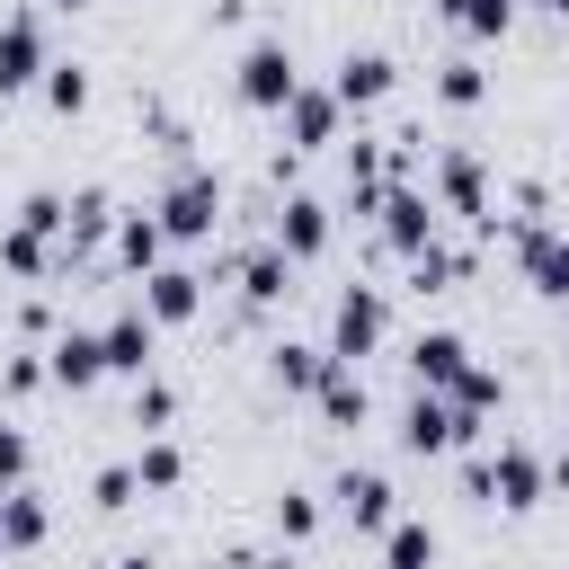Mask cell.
Returning <instances> with one entry per match:
<instances>
[{"label": "cell", "mask_w": 569, "mask_h": 569, "mask_svg": "<svg viewBox=\"0 0 569 569\" xmlns=\"http://www.w3.org/2000/svg\"><path fill=\"white\" fill-rule=\"evenodd\" d=\"M231 89H240V107H284L293 89H302V71H293V44L284 36H249L240 44V62H231Z\"/></svg>", "instance_id": "cell-1"}, {"label": "cell", "mask_w": 569, "mask_h": 569, "mask_svg": "<svg viewBox=\"0 0 569 569\" xmlns=\"http://www.w3.org/2000/svg\"><path fill=\"white\" fill-rule=\"evenodd\" d=\"M151 222H160L169 240H213V222H222V178H213V169H178V178L160 187Z\"/></svg>", "instance_id": "cell-2"}, {"label": "cell", "mask_w": 569, "mask_h": 569, "mask_svg": "<svg viewBox=\"0 0 569 569\" xmlns=\"http://www.w3.org/2000/svg\"><path fill=\"white\" fill-rule=\"evenodd\" d=\"M382 329H391V302H382V284H347V293H338V311H329V365H356V356H373V347H382Z\"/></svg>", "instance_id": "cell-3"}, {"label": "cell", "mask_w": 569, "mask_h": 569, "mask_svg": "<svg viewBox=\"0 0 569 569\" xmlns=\"http://www.w3.org/2000/svg\"><path fill=\"white\" fill-rule=\"evenodd\" d=\"M480 471H489V507H507V516H533L551 489V462L533 445H498V453H480Z\"/></svg>", "instance_id": "cell-4"}, {"label": "cell", "mask_w": 569, "mask_h": 569, "mask_svg": "<svg viewBox=\"0 0 569 569\" xmlns=\"http://www.w3.org/2000/svg\"><path fill=\"white\" fill-rule=\"evenodd\" d=\"M373 222H382V240L400 249V258H418L427 240H436V196L409 178V187H382V204H373Z\"/></svg>", "instance_id": "cell-5"}, {"label": "cell", "mask_w": 569, "mask_h": 569, "mask_svg": "<svg viewBox=\"0 0 569 569\" xmlns=\"http://www.w3.org/2000/svg\"><path fill=\"white\" fill-rule=\"evenodd\" d=\"M516 267H525L533 293L569 302V231H551V222H516Z\"/></svg>", "instance_id": "cell-6"}, {"label": "cell", "mask_w": 569, "mask_h": 569, "mask_svg": "<svg viewBox=\"0 0 569 569\" xmlns=\"http://www.w3.org/2000/svg\"><path fill=\"white\" fill-rule=\"evenodd\" d=\"M329 498H338V516H347L356 533H382V525L400 516V507H391V471H373V462H347Z\"/></svg>", "instance_id": "cell-7"}, {"label": "cell", "mask_w": 569, "mask_h": 569, "mask_svg": "<svg viewBox=\"0 0 569 569\" xmlns=\"http://www.w3.org/2000/svg\"><path fill=\"white\" fill-rule=\"evenodd\" d=\"M36 80H44V27H36V9H9L0 18V98H18Z\"/></svg>", "instance_id": "cell-8"}, {"label": "cell", "mask_w": 569, "mask_h": 569, "mask_svg": "<svg viewBox=\"0 0 569 569\" xmlns=\"http://www.w3.org/2000/svg\"><path fill=\"white\" fill-rule=\"evenodd\" d=\"M151 347H160V329H151V311H142V302H124V311L98 329L107 373H133V382H142V373H151Z\"/></svg>", "instance_id": "cell-9"}, {"label": "cell", "mask_w": 569, "mask_h": 569, "mask_svg": "<svg viewBox=\"0 0 569 569\" xmlns=\"http://www.w3.org/2000/svg\"><path fill=\"white\" fill-rule=\"evenodd\" d=\"M391 80H400V71H391V53H373V44H347V53H338V80H329V98H338V107H382V98H391Z\"/></svg>", "instance_id": "cell-10"}, {"label": "cell", "mask_w": 569, "mask_h": 569, "mask_svg": "<svg viewBox=\"0 0 569 569\" xmlns=\"http://www.w3.org/2000/svg\"><path fill=\"white\" fill-rule=\"evenodd\" d=\"M427 196H436V213H471V222H489V178H480L471 151H445L436 178H427Z\"/></svg>", "instance_id": "cell-11"}, {"label": "cell", "mask_w": 569, "mask_h": 569, "mask_svg": "<svg viewBox=\"0 0 569 569\" xmlns=\"http://www.w3.org/2000/svg\"><path fill=\"white\" fill-rule=\"evenodd\" d=\"M142 311H151V329L196 320V311H204V276H196V267H151V276H142Z\"/></svg>", "instance_id": "cell-12"}, {"label": "cell", "mask_w": 569, "mask_h": 569, "mask_svg": "<svg viewBox=\"0 0 569 569\" xmlns=\"http://www.w3.org/2000/svg\"><path fill=\"white\" fill-rule=\"evenodd\" d=\"M276 116H284V151H320V142H338V116H347V107H338L329 89H293Z\"/></svg>", "instance_id": "cell-13"}, {"label": "cell", "mask_w": 569, "mask_h": 569, "mask_svg": "<svg viewBox=\"0 0 569 569\" xmlns=\"http://www.w3.org/2000/svg\"><path fill=\"white\" fill-rule=\"evenodd\" d=\"M276 249H284L293 267H302V258H320V249H329V204L293 187V196L276 204Z\"/></svg>", "instance_id": "cell-14"}, {"label": "cell", "mask_w": 569, "mask_h": 569, "mask_svg": "<svg viewBox=\"0 0 569 569\" xmlns=\"http://www.w3.org/2000/svg\"><path fill=\"white\" fill-rule=\"evenodd\" d=\"M462 365H471L462 329H418V338H409V373H418V391H453Z\"/></svg>", "instance_id": "cell-15"}, {"label": "cell", "mask_w": 569, "mask_h": 569, "mask_svg": "<svg viewBox=\"0 0 569 569\" xmlns=\"http://www.w3.org/2000/svg\"><path fill=\"white\" fill-rule=\"evenodd\" d=\"M107 373V356H98V329H53V347H44V382H62V391H89Z\"/></svg>", "instance_id": "cell-16"}, {"label": "cell", "mask_w": 569, "mask_h": 569, "mask_svg": "<svg viewBox=\"0 0 569 569\" xmlns=\"http://www.w3.org/2000/svg\"><path fill=\"white\" fill-rule=\"evenodd\" d=\"M116 267H124V276L169 267V231H160L151 213H116Z\"/></svg>", "instance_id": "cell-17"}, {"label": "cell", "mask_w": 569, "mask_h": 569, "mask_svg": "<svg viewBox=\"0 0 569 569\" xmlns=\"http://www.w3.org/2000/svg\"><path fill=\"white\" fill-rule=\"evenodd\" d=\"M53 533V507L36 489H0V551H36Z\"/></svg>", "instance_id": "cell-18"}, {"label": "cell", "mask_w": 569, "mask_h": 569, "mask_svg": "<svg viewBox=\"0 0 569 569\" xmlns=\"http://www.w3.org/2000/svg\"><path fill=\"white\" fill-rule=\"evenodd\" d=\"M284 293H293V258H284L276 240H267V249H249V258H240V302H258V311H267V302H284Z\"/></svg>", "instance_id": "cell-19"}, {"label": "cell", "mask_w": 569, "mask_h": 569, "mask_svg": "<svg viewBox=\"0 0 569 569\" xmlns=\"http://www.w3.org/2000/svg\"><path fill=\"white\" fill-rule=\"evenodd\" d=\"M267 373H276L284 391H320V373H329V347H311V338H276V347H267Z\"/></svg>", "instance_id": "cell-20"}, {"label": "cell", "mask_w": 569, "mask_h": 569, "mask_svg": "<svg viewBox=\"0 0 569 569\" xmlns=\"http://www.w3.org/2000/svg\"><path fill=\"white\" fill-rule=\"evenodd\" d=\"M382 569H436V525L427 516H391L382 525Z\"/></svg>", "instance_id": "cell-21"}, {"label": "cell", "mask_w": 569, "mask_h": 569, "mask_svg": "<svg viewBox=\"0 0 569 569\" xmlns=\"http://www.w3.org/2000/svg\"><path fill=\"white\" fill-rule=\"evenodd\" d=\"M0 267H9V276H18V284H44V276H53V267H62V249H53V240H36V231H18V222H9V231H0Z\"/></svg>", "instance_id": "cell-22"}, {"label": "cell", "mask_w": 569, "mask_h": 569, "mask_svg": "<svg viewBox=\"0 0 569 569\" xmlns=\"http://www.w3.org/2000/svg\"><path fill=\"white\" fill-rule=\"evenodd\" d=\"M311 400H320V418H329V427H356V418L373 409V400H365V373H356V365H329Z\"/></svg>", "instance_id": "cell-23"}, {"label": "cell", "mask_w": 569, "mask_h": 569, "mask_svg": "<svg viewBox=\"0 0 569 569\" xmlns=\"http://www.w3.org/2000/svg\"><path fill=\"white\" fill-rule=\"evenodd\" d=\"M445 400H453V409H462V418H489V409H498V400H507V373H498V365H480V356H471V365H462V382H453V391H445Z\"/></svg>", "instance_id": "cell-24"}, {"label": "cell", "mask_w": 569, "mask_h": 569, "mask_svg": "<svg viewBox=\"0 0 569 569\" xmlns=\"http://www.w3.org/2000/svg\"><path fill=\"white\" fill-rule=\"evenodd\" d=\"M436 18H453L462 36H507L516 27V0H436Z\"/></svg>", "instance_id": "cell-25"}, {"label": "cell", "mask_w": 569, "mask_h": 569, "mask_svg": "<svg viewBox=\"0 0 569 569\" xmlns=\"http://www.w3.org/2000/svg\"><path fill=\"white\" fill-rule=\"evenodd\" d=\"M436 98H445V107H480V98H489V71H480L471 53H453V62H436Z\"/></svg>", "instance_id": "cell-26"}, {"label": "cell", "mask_w": 569, "mask_h": 569, "mask_svg": "<svg viewBox=\"0 0 569 569\" xmlns=\"http://www.w3.org/2000/svg\"><path fill=\"white\" fill-rule=\"evenodd\" d=\"M36 89H44V107H53V116H80V107H89V71H80V62H44V80H36Z\"/></svg>", "instance_id": "cell-27"}, {"label": "cell", "mask_w": 569, "mask_h": 569, "mask_svg": "<svg viewBox=\"0 0 569 569\" xmlns=\"http://www.w3.org/2000/svg\"><path fill=\"white\" fill-rule=\"evenodd\" d=\"M62 222H71V196H53V187H36V196L18 204V231H36V240H53V249H62Z\"/></svg>", "instance_id": "cell-28"}, {"label": "cell", "mask_w": 569, "mask_h": 569, "mask_svg": "<svg viewBox=\"0 0 569 569\" xmlns=\"http://www.w3.org/2000/svg\"><path fill=\"white\" fill-rule=\"evenodd\" d=\"M133 480H142V489H178V480H187V453H178L169 436H151V445L133 453Z\"/></svg>", "instance_id": "cell-29"}, {"label": "cell", "mask_w": 569, "mask_h": 569, "mask_svg": "<svg viewBox=\"0 0 569 569\" xmlns=\"http://www.w3.org/2000/svg\"><path fill=\"white\" fill-rule=\"evenodd\" d=\"M276 533H284V542H311V533H320V498H311V489H284V498H276Z\"/></svg>", "instance_id": "cell-30"}, {"label": "cell", "mask_w": 569, "mask_h": 569, "mask_svg": "<svg viewBox=\"0 0 569 569\" xmlns=\"http://www.w3.org/2000/svg\"><path fill=\"white\" fill-rule=\"evenodd\" d=\"M169 418H178V391L142 373V382H133V427H169Z\"/></svg>", "instance_id": "cell-31"}, {"label": "cell", "mask_w": 569, "mask_h": 569, "mask_svg": "<svg viewBox=\"0 0 569 569\" xmlns=\"http://www.w3.org/2000/svg\"><path fill=\"white\" fill-rule=\"evenodd\" d=\"M27 462H36L27 427H9V418H0V489H27Z\"/></svg>", "instance_id": "cell-32"}, {"label": "cell", "mask_w": 569, "mask_h": 569, "mask_svg": "<svg viewBox=\"0 0 569 569\" xmlns=\"http://www.w3.org/2000/svg\"><path fill=\"white\" fill-rule=\"evenodd\" d=\"M133 489H142V480H133V462H107V471L89 480V498H98L107 516H116V507H133Z\"/></svg>", "instance_id": "cell-33"}, {"label": "cell", "mask_w": 569, "mask_h": 569, "mask_svg": "<svg viewBox=\"0 0 569 569\" xmlns=\"http://www.w3.org/2000/svg\"><path fill=\"white\" fill-rule=\"evenodd\" d=\"M0 391H18V400L44 391V356H9V365H0Z\"/></svg>", "instance_id": "cell-34"}, {"label": "cell", "mask_w": 569, "mask_h": 569, "mask_svg": "<svg viewBox=\"0 0 569 569\" xmlns=\"http://www.w3.org/2000/svg\"><path fill=\"white\" fill-rule=\"evenodd\" d=\"M551 480H569V436H560V453H551Z\"/></svg>", "instance_id": "cell-35"}, {"label": "cell", "mask_w": 569, "mask_h": 569, "mask_svg": "<svg viewBox=\"0 0 569 569\" xmlns=\"http://www.w3.org/2000/svg\"><path fill=\"white\" fill-rule=\"evenodd\" d=\"M116 569H151V560H142V551H124V560H116Z\"/></svg>", "instance_id": "cell-36"}, {"label": "cell", "mask_w": 569, "mask_h": 569, "mask_svg": "<svg viewBox=\"0 0 569 569\" xmlns=\"http://www.w3.org/2000/svg\"><path fill=\"white\" fill-rule=\"evenodd\" d=\"M533 9H569V0H533Z\"/></svg>", "instance_id": "cell-37"}, {"label": "cell", "mask_w": 569, "mask_h": 569, "mask_svg": "<svg viewBox=\"0 0 569 569\" xmlns=\"http://www.w3.org/2000/svg\"><path fill=\"white\" fill-rule=\"evenodd\" d=\"M62 9H80V0H62Z\"/></svg>", "instance_id": "cell-38"}]
</instances>
